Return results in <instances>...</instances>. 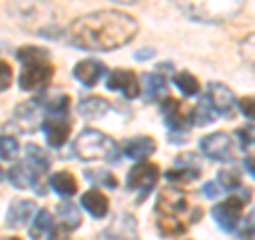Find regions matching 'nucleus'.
<instances>
[{"label":"nucleus","instance_id":"f257e3e1","mask_svg":"<svg viewBox=\"0 0 255 240\" xmlns=\"http://www.w3.org/2000/svg\"><path fill=\"white\" fill-rule=\"evenodd\" d=\"M138 30L134 17L122 11H96L75 19L66 30L70 45L90 51H111L130 43Z\"/></svg>","mask_w":255,"mask_h":240},{"label":"nucleus","instance_id":"f03ea898","mask_svg":"<svg viewBox=\"0 0 255 240\" xmlns=\"http://www.w3.org/2000/svg\"><path fill=\"white\" fill-rule=\"evenodd\" d=\"M179 9L194 21L221 23L236 17L245 0H177Z\"/></svg>","mask_w":255,"mask_h":240},{"label":"nucleus","instance_id":"7ed1b4c3","mask_svg":"<svg viewBox=\"0 0 255 240\" xmlns=\"http://www.w3.org/2000/svg\"><path fill=\"white\" fill-rule=\"evenodd\" d=\"M17 58L23 62V70L19 75V87L26 92L38 90L51 81L53 66L47 62V51L38 47H21Z\"/></svg>","mask_w":255,"mask_h":240},{"label":"nucleus","instance_id":"20e7f679","mask_svg":"<svg viewBox=\"0 0 255 240\" xmlns=\"http://www.w3.org/2000/svg\"><path fill=\"white\" fill-rule=\"evenodd\" d=\"M73 149L85 162H92V159H111V162H115L117 159L115 140L98 130H92V127H85V130L77 136Z\"/></svg>","mask_w":255,"mask_h":240},{"label":"nucleus","instance_id":"39448f33","mask_svg":"<svg viewBox=\"0 0 255 240\" xmlns=\"http://www.w3.org/2000/svg\"><path fill=\"white\" fill-rule=\"evenodd\" d=\"M155 211L159 215H170V217H177V219H183V215H187L189 223H198V219L202 217V211L191 209L187 202V196L183 194V191H179V187H166L157 198Z\"/></svg>","mask_w":255,"mask_h":240},{"label":"nucleus","instance_id":"423d86ee","mask_svg":"<svg viewBox=\"0 0 255 240\" xmlns=\"http://www.w3.org/2000/svg\"><path fill=\"white\" fill-rule=\"evenodd\" d=\"M157 179H159V168L155 164L142 159V162H138L130 172H128L126 183H128V189L138 191V202H140L142 198L149 196V191L157 183Z\"/></svg>","mask_w":255,"mask_h":240},{"label":"nucleus","instance_id":"0eeeda50","mask_svg":"<svg viewBox=\"0 0 255 240\" xmlns=\"http://www.w3.org/2000/svg\"><path fill=\"white\" fill-rule=\"evenodd\" d=\"M243 211H245V198L232 196L213 206V219L217 221V226L223 232H234L243 217Z\"/></svg>","mask_w":255,"mask_h":240},{"label":"nucleus","instance_id":"6e6552de","mask_svg":"<svg viewBox=\"0 0 255 240\" xmlns=\"http://www.w3.org/2000/svg\"><path fill=\"white\" fill-rule=\"evenodd\" d=\"M200 151L211 159L228 162V159H232V138L226 132L209 134L200 140Z\"/></svg>","mask_w":255,"mask_h":240},{"label":"nucleus","instance_id":"1a4fd4ad","mask_svg":"<svg viewBox=\"0 0 255 240\" xmlns=\"http://www.w3.org/2000/svg\"><path fill=\"white\" fill-rule=\"evenodd\" d=\"M204 98H206V102L211 105V109L215 111V115L232 117L236 102H234L232 90H228L226 85H221V83H211V85H209V94H206Z\"/></svg>","mask_w":255,"mask_h":240},{"label":"nucleus","instance_id":"9d476101","mask_svg":"<svg viewBox=\"0 0 255 240\" xmlns=\"http://www.w3.org/2000/svg\"><path fill=\"white\" fill-rule=\"evenodd\" d=\"M107 87L113 92H122L126 98H138L140 85L132 70H113L107 79Z\"/></svg>","mask_w":255,"mask_h":240},{"label":"nucleus","instance_id":"9b49d317","mask_svg":"<svg viewBox=\"0 0 255 240\" xmlns=\"http://www.w3.org/2000/svg\"><path fill=\"white\" fill-rule=\"evenodd\" d=\"M43 130H45L49 147L60 149L70 136V121L64 119L62 115H53L51 119H45L43 121Z\"/></svg>","mask_w":255,"mask_h":240},{"label":"nucleus","instance_id":"f8f14e48","mask_svg":"<svg viewBox=\"0 0 255 240\" xmlns=\"http://www.w3.org/2000/svg\"><path fill=\"white\" fill-rule=\"evenodd\" d=\"M38 168H34L30 162L26 164H15L13 168H9V181L13 183L17 189H32V187H36L38 185Z\"/></svg>","mask_w":255,"mask_h":240},{"label":"nucleus","instance_id":"ddd939ff","mask_svg":"<svg viewBox=\"0 0 255 240\" xmlns=\"http://www.w3.org/2000/svg\"><path fill=\"white\" fill-rule=\"evenodd\" d=\"M73 75L79 83H83L85 87H92V85L98 83V79L102 75H105V64L98 62V60H83L75 66Z\"/></svg>","mask_w":255,"mask_h":240},{"label":"nucleus","instance_id":"4468645a","mask_svg":"<svg viewBox=\"0 0 255 240\" xmlns=\"http://www.w3.org/2000/svg\"><path fill=\"white\" fill-rule=\"evenodd\" d=\"M81 206L96 219L107 217V213H109V200L100 189L85 191V194L81 196Z\"/></svg>","mask_w":255,"mask_h":240},{"label":"nucleus","instance_id":"2eb2a0df","mask_svg":"<svg viewBox=\"0 0 255 240\" xmlns=\"http://www.w3.org/2000/svg\"><path fill=\"white\" fill-rule=\"evenodd\" d=\"M155 151V140L151 136H136L124 142V155L128 159H145Z\"/></svg>","mask_w":255,"mask_h":240},{"label":"nucleus","instance_id":"dca6fc26","mask_svg":"<svg viewBox=\"0 0 255 240\" xmlns=\"http://www.w3.org/2000/svg\"><path fill=\"white\" fill-rule=\"evenodd\" d=\"M15 121L21 127H26V130H34L36 125H43L41 109H38L36 100H28L26 105L17 107V111H15Z\"/></svg>","mask_w":255,"mask_h":240},{"label":"nucleus","instance_id":"f3484780","mask_svg":"<svg viewBox=\"0 0 255 240\" xmlns=\"http://www.w3.org/2000/svg\"><path fill=\"white\" fill-rule=\"evenodd\" d=\"M32 213H34V202H30V200H15L9 213H6V223L13 228L26 226V221H30Z\"/></svg>","mask_w":255,"mask_h":240},{"label":"nucleus","instance_id":"a211bd4d","mask_svg":"<svg viewBox=\"0 0 255 240\" xmlns=\"http://www.w3.org/2000/svg\"><path fill=\"white\" fill-rule=\"evenodd\" d=\"M162 113L166 117V125L172 132H185V117L181 113V105L174 98H166L162 102Z\"/></svg>","mask_w":255,"mask_h":240},{"label":"nucleus","instance_id":"6ab92c4d","mask_svg":"<svg viewBox=\"0 0 255 240\" xmlns=\"http://www.w3.org/2000/svg\"><path fill=\"white\" fill-rule=\"evenodd\" d=\"M49 185L53 187L55 194H60L64 198H70V196H75L77 194V179H75V174L73 172H68V170H60V172H55L51 181H49Z\"/></svg>","mask_w":255,"mask_h":240},{"label":"nucleus","instance_id":"aec40b11","mask_svg":"<svg viewBox=\"0 0 255 240\" xmlns=\"http://www.w3.org/2000/svg\"><path fill=\"white\" fill-rule=\"evenodd\" d=\"M157 230L162 232L164 236H179V234H185L187 223L183 219L170 217V215H159L157 217Z\"/></svg>","mask_w":255,"mask_h":240},{"label":"nucleus","instance_id":"412c9836","mask_svg":"<svg viewBox=\"0 0 255 240\" xmlns=\"http://www.w3.org/2000/svg\"><path fill=\"white\" fill-rule=\"evenodd\" d=\"M145 96L149 100H159L166 96V79L157 73L145 75Z\"/></svg>","mask_w":255,"mask_h":240},{"label":"nucleus","instance_id":"4be33fe9","mask_svg":"<svg viewBox=\"0 0 255 240\" xmlns=\"http://www.w3.org/2000/svg\"><path fill=\"white\" fill-rule=\"evenodd\" d=\"M79 111L85 115V117H100L109 111V102L105 98H85L81 105H79Z\"/></svg>","mask_w":255,"mask_h":240},{"label":"nucleus","instance_id":"5701e85b","mask_svg":"<svg viewBox=\"0 0 255 240\" xmlns=\"http://www.w3.org/2000/svg\"><path fill=\"white\" fill-rule=\"evenodd\" d=\"M51 230V213L49 211H38L34 223L30 226V238L32 240H41L45 232Z\"/></svg>","mask_w":255,"mask_h":240},{"label":"nucleus","instance_id":"b1692460","mask_svg":"<svg viewBox=\"0 0 255 240\" xmlns=\"http://www.w3.org/2000/svg\"><path fill=\"white\" fill-rule=\"evenodd\" d=\"M174 85H177L185 96H196L198 92H200V83H198V79L194 75H189V73L174 75Z\"/></svg>","mask_w":255,"mask_h":240},{"label":"nucleus","instance_id":"393cba45","mask_svg":"<svg viewBox=\"0 0 255 240\" xmlns=\"http://www.w3.org/2000/svg\"><path fill=\"white\" fill-rule=\"evenodd\" d=\"M58 215H60V219L66 223V226H70V228H79V226H81V215H79L77 206L73 202H62L58 206Z\"/></svg>","mask_w":255,"mask_h":240},{"label":"nucleus","instance_id":"a878e982","mask_svg":"<svg viewBox=\"0 0 255 240\" xmlns=\"http://www.w3.org/2000/svg\"><path fill=\"white\" fill-rule=\"evenodd\" d=\"M26 153H28V162L38 168L41 172H45L47 168H49V157L45 155V151L36 145H26Z\"/></svg>","mask_w":255,"mask_h":240},{"label":"nucleus","instance_id":"bb28decb","mask_svg":"<svg viewBox=\"0 0 255 240\" xmlns=\"http://www.w3.org/2000/svg\"><path fill=\"white\" fill-rule=\"evenodd\" d=\"M217 183L221 185V189L226 191H234L241 187V172L234 170V168H228V170H221L219 177H217Z\"/></svg>","mask_w":255,"mask_h":240},{"label":"nucleus","instance_id":"cd10ccee","mask_svg":"<svg viewBox=\"0 0 255 240\" xmlns=\"http://www.w3.org/2000/svg\"><path fill=\"white\" fill-rule=\"evenodd\" d=\"M191 117H194V123L196 125H206V123H211L215 121V111L211 109V105L206 102V98H202V102L198 105L194 111H191Z\"/></svg>","mask_w":255,"mask_h":240},{"label":"nucleus","instance_id":"c85d7f7f","mask_svg":"<svg viewBox=\"0 0 255 240\" xmlns=\"http://www.w3.org/2000/svg\"><path fill=\"white\" fill-rule=\"evenodd\" d=\"M85 177L90 179L94 185H102V187H109V189H113V187H117V179L111 174L109 170H87L85 172Z\"/></svg>","mask_w":255,"mask_h":240},{"label":"nucleus","instance_id":"c756f323","mask_svg":"<svg viewBox=\"0 0 255 240\" xmlns=\"http://www.w3.org/2000/svg\"><path fill=\"white\" fill-rule=\"evenodd\" d=\"M68 107H70V98L66 94H58V96H51L49 100L45 102V109L49 111L51 115H64L68 111Z\"/></svg>","mask_w":255,"mask_h":240},{"label":"nucleus","instance_id":"7c9ffc66","mask_svg":"<svg viewBox=\"0 0 255 240\" xmlns=\"http://www.w3.org/2000/svg\"><path fill=\"white\" fill-rule=\"evenodd\" d=\"M200 177V170L196 168H179V170H168L166 172V179L168 181H179V183H187Z\"/></svg>","mask_w":255,"mask_h":240},{"label":"nucleus","instance_id":"2f4dec72","mask_svg":"<svg viewBox=\"0 0 255 240\" xmlns=\"http://www.w3.org/2000/svg\"><path fill=\"white\" fill-rule=\"evenodd\" d=\"M236 138H238V142H241V147L245 151L255 149V125L238 127V130H236Z\"/></svg>","mask_w":255,"mask_h":240},{"label":"nucleus","instance_id":"473e14b6","mask_svg":"<svg viewBox=\"0 0 255 240\" xmlns=\"http://www.w3.org/2000/svg\"><path fill=\"white\" fill-rule=\"evenodd\" d=\"M19 145L13 136H0V157L2 159H13L17 155Z\"/></svg>","mask_w":255,"mask_h":240},{"label":"nucleus","instance_id":"72a5a7b5","mask_svg":"<svg viewBox=\"0 0 255 240\" xmlns=\"http://www.w3.org/2000/svg\"><path fill=\"white\" fill-rule=\"evenodd\" d=\"M241 53H243V58L247 60V64L255 68V34L247 36L245 41L241 43Z\"/></svg>","mask_w":255,"mask_h":240},{"label":"nucleus","instance_id":"f704fd0d","mask_svg":"<svg viewBox=\"0 0 255 240\" xmlns=\"http://www.w3.org/2000/svg\"><path fill=\"white\" fill-rule=\"evenodd\" d=\"M236 107L241 109V113H243L245 117H249V119H253V121H255V98H253V96L241 98V100L236 102Z\"/></svg>","mask_w":255,"mask_h":240},{"label":"nucleus","instance_id":"c9c22d12","mask_svg":"<svg viewBox=\"0 0 255 240\" xmlns=\"http://www.w3.org/2000/svg\"><path fill=\"white\" fill-rule=\"evenodd\" d=\"M11 79H13V70L9 66V62L0 60V92H4L11 85Z\"/></svg>","mask_w":255,"mask_h":240},{"label":"nucleus","instance_id":"e433bc0d","mask_svg":"<svg viewBox=\"0 0 255 240\" xmlns=\"http://www.w3.org/2000/svg\"><path fill=\"white\" fill-rule=\"evenodd\" d=\"M70 226H66V223H60L58 228H51L49 232V238L47 240H70Z\"/></svg>","mask_w":255,"mask_h":240},{"label":"nucleus","instance_id":"4c0bfd02","mask_svg":"<svg viewBox=\"0 0 255 240\" xmlns=\"http://www.w3.org/2000/svg\"><path fill=\"white\" fill-rule=\"evenodd\" d=\"M219 183H206L204 185V196L206 198H217L219 196Z\"/></svg>","mask_w":255,"mask_h":240},{"label":"nucleus","instance_id":"58836bf2","mask_svg":"<svg viewBox=\"0 0 255 240\" xmlns=\"http://www.w3.org/2000/svg\"><path fill=\"white\" fill-rule=\"evenodd\" d=\"M245 168H247V172H249L251 177L255 179V155H251V157L245 159Z\"/></svg>","mask_w":255,"mask_h":240},{"label":"nucleus","instance_id":"ea45409f","mask_svg":"<svg viewBox=\"0 0 255 240\" xmlns=\"http://www.w3.org/2000/svg\"><path fill=\"white\" fill-rule=\"evenodd\" d=\"M151 55H153V51H151V49H147L145 53H136V60H142V58H151Z\"/></svg>","mask_w":255,"mask_h":240},{"label":"nucleus","instance_id":"a19ab883","mask_svg":"<svg viewBox=\"0 0 255 240\" xmlns=\"http://www.w3.org/2000/svg\"><path fill=\"white\" fill-rule=\"evenodd\" d=\"M4 179V172H2V168H0V181H2Z\"/></svg>","mask_w":255,"mask_h":240},{"label":"nucleus","instance_id":"79ce46f5","mask_svg":"<svg viewBox=\"0 0 255 240\" xmlns=\"http://www.w3.org/2000/svg\"><path fill=\"white\" fill-rule=\"evenodd\" d=\"M6 240H21V238H17V236H11V238H6Z\"/></svg>","mask_w":255,"mask_h":240}]
</instances>
